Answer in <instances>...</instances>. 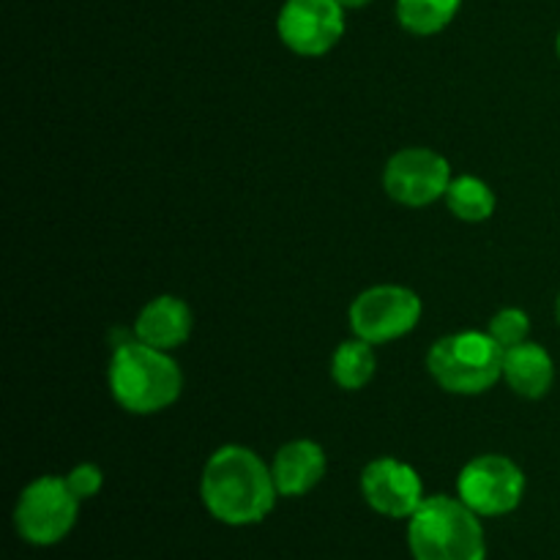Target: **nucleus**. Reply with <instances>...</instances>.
I'll return each instance as SVG.
<instances>
[{
    "instance_id": "obj_9",
    "label": "nucleus",
    "mask_w": 560,
    "mask_h": 560,
    "mask_svg": "<svg viewBox=\"0 0 560 560\" xmlns=\"http://www.w3.org/2000/svg\"><path fill=\"white\" fill-rule=\"evenodd\" d=\"M345 11L339 0H284L277 33L290 52L320 58L345 36Z\"/></svg>"
},
{
    "instance_id": "obj_17",
    "label": "nucleus",
    "mask_w": 560,
    "mask_h": 560,
    "mask_svg": "<svg viewBox=\"0 0 560 560\" xmlns=\"http://www.w3.org/2000/svg\"><path fill=\"white\" fill-rule=\"evenodd\" d=\"M492 339L501 345L503 350L514 348V345H523L530 334V317L528 312L517 310V306H506V310L495 312L487 328Z\"/></svg>"
},
{
    "instance_id": "obj_19",
    "label": "nucleus",
    "mask_w": 560,
    "mask_h": 560,
    "mask_svg": "<svg viewBox=\"0 0 560 560\" xmlns=\"http://www.w3.org/2000/svg\"><path fill=\"white\" fill-rule=\"evenodd\" d=\"M339 3H342L345 9H364V5L372 3V0H339Z\"/></svg>"
},
{
    "instance_id": "obj_7",
    "label": "nucleus",
    "mask_w": 560,
    "mask_h": 560,
    "mask_svg": "<svg viewBox=\"0 0 560 560\" xmlns=\"http://www.w3.org/2000/svg\"><path fill=\"white\" fill-rule=\"evenodd\" d=\"M457 498L479 517L512 514L525 498V474L503 454H481L457 476Z\"/></svg>"
},
{
    "instance_id": "obj_12",
    "label": "nucleus",
    "mask_w": 560,
    "mask_h": 560,
    "mask_svg": "<svg viewBox=\"0 0 560 560\" xmlns=\"http://www.w3.org/2000/svg\"><path fill=\"white\" fill-rule=\"evenodd\" d=\"M326 468L328 459L320 443L306 441V438L290 441L279 448L271 463L273 485H277L282 498L306 495V492L320 485L323 476H326Z\"/></svg>"
},
{
    "instance_id": "obj_5",
    "label": "nucleus",
    "mask_w": 560,
    "mask_h": 560,
    "mask_svg": "<svg viewBox=\"0 0 560 560\" xmlns=\"http://www.w3.org/2000/svg\"><path fill=\"white\" fill-rule=\"evenodd\" d=\"M80 498L60 476H38L16 498L14 528L27 545L52 547L71 534L80 514Z\"/></svg>"
},
{
    "instance_id": "obj_6",
    "label": "nucleus",
    "mask_w": 560,
    "mask_h": 560,
    "mask_svg": "<svg viewBox=\"0 0 560 560\" xmlns=\"http://www.w3.org/2000/svg\"><path fill=\"white\" fill-rule=\"evenodd\" d=\"M419 293L402 284H375L364 293L355 295L350 304V328L355 337L366 339L370 345H386L402 339L419 326L421 320Z\"/></svg>"
},
{
    "instance_id": "obj_21",
    "label": "nucleus",
    "mask_w": 560,
    "mask_h": 560,
    "mask_svg": "<svg viewBox=\"0 0 560 560\" xmlns=\"http://www.w3.org/2000/svg\"><path fill=\"white\" fill-rule=\"evenodd\" d=\"M556 49H558V60H560V33H558V42H556Z\"/></svg>"
},
{
    "instance_id": "obj_10",
    "label": "nucleus",
    "mask_w": 560,
    "mask_h": 560,
    "mask_svg": "<svg viewBox=\"0 0 560 560\" xmlns=\"http://www.w3.org/2000/svg\"><path fill=\"white\" fill-rule=\"evenodd\" d=\"M361 495L372 512L392 520H410L427 501L419 470L394 457H377L361 470Z\"/></svg>"
},
{
    "instance_id": "obj_1",
    "label": "nucleus",
    "mask_w": 560,
    "mask_h": 560,
    "mask_svg": "<svg viewBox=\"0 0 560 560\" xmlns=\"http://www.w3.org/2000/svg\"><path fill=\"white\" fill-rule=\"evenodd\" d=\"M200 498L208 514L224 525H255L273 512L279 490L271 465L252 448L228 443L208 457L200 479Z\"/></svg>"
},
{
    "instance_id": "obj_8",
    "label": "nucleus",
    "mask_w": 560,
    "mask_h": 560,
    "mask_svg": "<svg viewBox=\"0 0 560 560\" xmlns=\"http://www.w3.org/2000/svg\"><path fill=\"white\" fill-rule=\"evenodd\" d=\"M452 178L448 159L432 148H402L383 170L386 195L408 208H427L446 197Z\"/></svg>"
},
{
    "instance_id": "obj_16",
    "label": "nucleus",
    "mask_w": 560,
    "mask_h": 560,
    "mask_svg": "<svg viewBox=\"0 0 560 560\" xmlns=\"http://www.w3.org/2000/svg\"><path fill=\"white\" fill-rule=\"evenodd\" d=\"M463 0H397V20L413 36H435L459 14Z\"/></svg>"
},
{
    "instance_id": "obj_18",
    "label": "nucleus",
    "mask_w": 560,
    "mask_h": 560,
    "mask_svg": "<svg viewBox=\"0 0 560 560\" xmlns=\"http://www.w3.org/2000/svg\"><path fill=\"white\" fill-rule=\"evenodd\" d=\"M66 485H69V490L74 492L80 501H88V498L98 495V490H102L104 485V474L98 465L80 463L77 468H71L69 476H66Z\"/></svg>"
},
{
    "instance_id": "obj_11",
    "label": "nucleus",
    "mask_w": 560,
    "mask_h": 560,
    "mask_svg": "<svg viewBox=\"0 0 560 560\" xmlns=\"http://www.w3.org/2000/svg\"><path fill=\"white\" fill-rule=\"evenodd\" d=\"M195 317L178 295H156L140 310L135 320V339L156 350H175L191 337Z\"/></svg>"
},
{
    "instance_id": "obj_15",
    "label": "nucleus",
    "mask_w": 560,
    "mask_h": 560,
    "mask_svg": "<svg viewBox=\"0 0 560 560\" xmlns=\"http://www.w3.org/2000/svg\"><path fill=\"white\" fill-rule=\"evenodd\" d=\"M446 206L463 222H487V219L495 213V191L490 189V184L476 175H459L452 178L446 191Z\"/></svg>"
},
{
    "instance_id": "obj_13",
    "label": "nucleus",
    "mask_w": 560,
    "mask_h": 560,
    "mask_svg": "<svg viewBox=\"0 0 560 560\" xmlns=\"http://www.w3.org/2000/svg\"><path fill=\"white\" fill-rule=\"evenodd\" d=\"M503 381L517 397L541 399L556 381L552 355L530 339H525L523 345H514L503 353Z\"/></svg>"
},
{
    "instance_id": "obj_2",
    "label": "nucleus",
    "mask_w": 560,
    "mask_h": 560,
    "mask_svg": "<svg viewBox=\"0 0 560 560\" xmlns=\"http://www.w3.org/2000/svg\"><path fill=\"white\" fill-rule=\"evenodd\" d=\"M109 394L135 416L162 413L184 392V375L167 350H156L140 339L120 342L109 359Z\"/></svg>"
},
{
    "instance_id": "obj_4",
    "label": "nucleus",
    "mask_w": 560,
    "mask_h": 560,
    "mask_svg": "<svg viewBox=\"0 0 560 560\" xmlns=\"http://www.w3.org/2000/svg\"><path fill=\"white\" fill-rule=\"evenodd\" d=\"M506 350L487 331H459L441 337L427 353V370L438 386L459 397H476L503 377Z\"/></svg>"
},
{
    "instance_id": "obj_14",
    "label": "nucleus",
    "mask_w": 560,
    "mask_h": 560,
    "mask_svg": "<svg viewBox=\"0 0 560 560\" xmlns=\"http://www.w3.org/2000/svg\"><path fill=\"white\" fill-rule=\"evenodd\" d=\"M375 345L361 337L345 339L331 355V377L345 392H361L375 375Z\"/></svg>"
},
{
    "instance_id": "obj_20",
    "label": "nucleus",
    "mask_w": 560,
    "mask_h": 560,
    "mask_svg": "<svg viewBox=\"0 0 560 560\" xmlns=\"http://www.w3.org/2000/svg\"><path fill=\"white\" fill-rule=\"evenodd\" d=\"M556 315H558V323H560V293H558V301H556Z\"/></svg>"
},
{
    "instance_id": "obj_3",
    "label": "nucleus",
    "mask_w": 560,
    "mask_h": 560,
    "mask_svg": "<svg viewBox=\"0 0 560 560\" xmlns=\"http://www.w3.org/2000/svg\"><path fill=\"white\" fill-rule=\"evenodd\" d=\"M413 560H487L481 517L459 498L432 495L408 520Z\"/></svg>"
}]
</instances>
